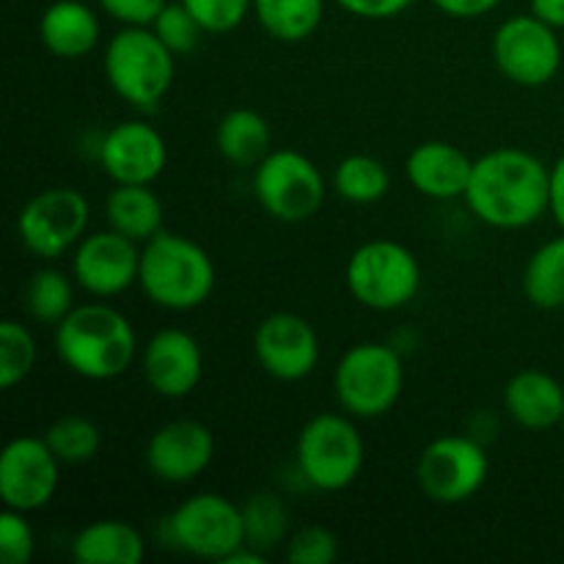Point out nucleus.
<instances>
[{"label":"nucleus","instance_id":"1","mask_svg":"<svg viewBox=\"0 0 564 564\" xmlns=\"http://www.w3.org/2000/svg\"><path fill=\"white\" fill-rule=\"evenodd\" d=\"M463 198L494 229H527L551 213V169L527 149H494L474 160Z\"/></svg>","mask_w":564,"mask_h":564},{"label":"nucleus","instance_id":"2","mask_svg":"<svg viewBox=\"0 0 564 564\" xmlns=\"http://www.w3.org/2000/svg\"><path fill=\"white\" fill-rule=\"evenodd\" d=\"M55 352L77 378L113 380L132 367L138 336L130 319L108 303H83L55 325Z\"/></svg>","mask_w":564,"mask_h":564},{"label":"nucleus","instance_id":"3","mask_svg":"<svg viewBox=\"0 0 564 564\" xmlns=\"http://www.w3.org/2000/svg\"><path fill=\"white\" fill-rule=\"evenodd\" d=\"M215 262L207 248L174 231H160L141 246L138 286L165 312H193L215 292Z\"/></svg>","mask_w":564,"mask_h":564},{"label":"nucleus","instance_id":"4","mask_svg":"<svg viewBox=\"0 0 564 564\" xmlns=\"http://www.w3.org/2000/svg\"><path fill=\"white\" fill-rule=\"evenodd\" d=\"M102 69L116 97L132 108L149 110L158 108L174 86L176 55L149 25H124L110 36Z\"/></svg>","mask_w":564,"mask_h":564},{"label":"nucleus","instance_id":"5","mask_svg":"<svg viewBox=\"0 0 564 564\" xmlns=\"http://www.w3.org/2000/svg\"><path fill=\"white\" fill-rule=\"evenodd\" d=\"M402 389H405L402 356L386 341H358L336 364V400L352 419L386 416L400 402Z\"/></svg>","mask_w":564,"mask_h":564},{"label":"nucleus","instance_id":"6","mask_svg":"<svg viewBox=\"0 0 564 564\" xmlns=\"http://www.w3.org/2000/svg\"><path fill=\"white\" fill-rule=\"evenodd\" d=\"M367 457L361 433L352 416L319 413L303 424L295 444V460L301 477L323 494H339L358 479Z\"/></svg>","mask_w":564,"mask_h":564},{"label":"nucleus","instance_id":"7","mask_svg":"<svg viewBox=\"0 0 564 564\" xmlns=\"http://www.w3.org/2000/svg\"><path fill=\"white\" fill-rule=\"evenodd\" d=\"M347 290L372 312H397L419 295L422 264L397 240H369L352 251L345 270Z\"/></svg>","mask_w":564,"mask_h":564},{"label":"nucleus","instance_id":"8","mask_svg":"<svg viewBox=\"0 0 564 564\" xmlns=\"http://www.w3.org/2000/svg\"><path fill=\"white\" fill-rule=\"evenodd\" d=\"M253 196L270 218L303 224L325 202V176L314 160L295 149H273L253 169Z\"/></svg>","mask_w":564,"mask_h":564},{"label":"nucleus","instance_id":"9","mask_svg":"<svg viewBox=\"0 0 564 564\" xmlns=\"http://www.w3.org/2000/svg\"><path fill=\"white\" fill-rule=\"evenodd\" d=\"M165 538L198 560L226 562L246 545L242 507L220 494H196L165 518Z\"/></svg>","mask_w":564,"mask_h":564},{"label":"nucleus","instance_id":"10","mask_svg":"<svg viewBox=\"0 0 564 564\" xmlns=\"http://www.w3.org/2000/svg\"><path fill=\"white\" fill-rule=\"evenodd\" d=\"M91 207L77 187H47L22 204L17 237L36 259L53 262L86 237Z\"/></svg>","mask_w":564,"mask_h":564},{"label":"nucleus","instance_id":"11","mask_svg":"<svg viewBox=\"0 0 564 564\" xmlns=\"http://www.w3.org/2000/svg\"><path fill=\"white\" fill-rule=\"evenodd\" d=\"M490 460L471 435H441L430 441L416 460V482L435 505H463L485 488Z\"/></svg>","mask_w":564,"mask_h":564},{"label":"nucleus","instance_id":"12","mask_svg":"<svg viewBox=\"0 0 564 564\" xmlns=\"http://www.w3.org/2000/svg\"><path fill=\"white\" fill-rule=\"evenodd\" d=\"M494 61L501 75L516 86H545L554 80L562 66L556 28L534 14L510 17L494 33Z\"/></svg>","mask_w":564,"mask_h":564},{"label":"nucleus","instance_id":"13","mask_svg":"<svg viewBox=\"0 0 564 564\" xmlns=\"http://www.w3.org/2000/svg\"><path fill=\"white\" fill-rule=\"evenodd\" d=\"M61 466L50 444L36 435H17L0 452V499L3 507L36 512L53 501Z\"/></svg>","mask_w":564,"mask_h":564},{"label":"nucleus","instance_id":"14","mask_svg":"<svg viewBox=\"0 0 564 564\" xmlns=\"http://www.w3.org/2000/svg\"><path fill=\"white\" fill-rule=\"evenodd\" d=\"M257 364L281 383L306 380L319 364V336L306 317L273 312L253 330Z\"/></svg>","mask_w":564,"mask_h":564},{"label":"nucleus","instance_id":"15","mask_svg":"<svg viewBox=\"0 0 564 564\" xmlns=\"http://www.w3.org/2000/svg\"><path fill=\"white\" fill-rule=\"evenodd\" d=\"M141 248L113 229L86 235L72 253V279L94 297H116L138 284Z\"/></svg>","mask_w":564,"mask_h":564},{"label":"nucleus","instance_id":"16","mask_svg":"<svg viewBox=\"0 0 564 564\" xmlns=\"http://www.w3.org/2000/svg\"><path fill=\"white\" fill-rule=\"evenodd\" d=\"M97 158L116 185H154L169 165V143L154 124L127 119L105 132Z\"/></svg>","mask_w":564,"mask_h":564},{"label":"nucleus","instance_id":"17","mask_svg":"<svg viewBox=\"0 0 564 564\" xmlns=\"http://www.w3.org/2000/svg\"><path fill=\"white\" fill-rule=\"evenodd\" d=\"M215 457V435L196 419H174L154 430L143 449L149 474L165 485H187L202 477Z\"/></svg>","mask_w":564,"mask_h":564},{"label":"nucleus","instance_id":"18","mask_svg":"<svg viewBox=\"0 0 564 564\" xmlns=\"http://www.w3.org/2000/svg\"><path fill=\"white\" fill-rule=\"evenodd\" d=\"M141 372L149 389L165 400L193 394L204 378V352L193 334L182 328H163L143 345Z\"/></svg>","mask_w":564,"mask_h":564},{"label":"nucleus","instance_id":"19","mask_svg":"<svg viewBox=\"0 0 564 564\" xmlns=\"http://www.w3.org/2000/svg\"><path fill=\"white\" fill-rule=\"evenodd\" d=\"M474 160L449 141H424L411 149L405 160V176L413 191L435 202L463 198L471 182Z\"/></svg>","mask_w":564,"mask_h":564},{"label":"nucleus","instance_id":"20","mask_svg":"<svg viewBox=\"0 0 564 564\" xmlns=\"http://www.w3.org/2000/svg\"><path fill=\"white\" fill-rule=\"evenodd\" d=\"M505 411L518 427L543 433L564 419V386L543 369H523L505 386Z\"/></svg>","mask_w":564,"mask_h":564},{"label":"nucleus","instance_id":"21","mask_svg":"<svg viewBox=\"0 0 564 564\" xmlns=\"http://www.w3.org/2000/svg\"><path fill=\"white\" fill-rule=\"evenodd\" d=\"M102 36L97 11L83 0H55L39 17V39L58 58L77 61L91 53Z\"/></svg>","mask_w":564,"mask_h":564},{"label":"nucleus","instance_id":"22","mask_svg":"<svg viewBox=\"0 0 564 564\" xmlns=\"http://www.w3.org/2000/svg\"><path fill=\"white\" fill-rule=\"evenodd\" d=\"M143 556V534L119 518L86 523L72 540V560L77 564H141Z\"/></svg>","mask_w":564,"mask_h":564},{"label":"nucleus","instance_id":"23","mask_svg":"<svg viewBox=\"0 0 564 564\" xmlns=\"http://www.w3.org/2000/svg\"><path fill=\"white\" fill-rule=\"evenodd\" d=\"M105 220L138 246L163 231L165 209L152 185H116L105 198Z\"/></svg>","mask_w":564,"mask_h":564},{"label":"nucleus","instance_id":"24","mask_svg":"<svg viewBox=\"0 0 564 564\" xmlns=\"http://www.w3.org/2000/svg\"><path fill=\"white\" fill-rule=\"evenodd\" d=\"M270 124L262 113L251 108H235L215 127V147L226 163L237 169H257L270 149Z\"/></svg>","mask_w":564,"mask_h":564},{"label":"nucleus","instance_id":"25","mask_svg":"<svg viewBox=\"0 0 564 564\" xmlns=\"http://www.w3.org/2000/svg\"><path fill=\"white\" fill-rule=\"evenodd\" d=\"M253 17L275 42L297 44L314 36L325 17V0H253Z\"/></svg>","mask_w":564,"mask_h":564},{"label":"nucleus","instance_id":"26","mask_svg":"<svg viewBox=\"0 0 564 564\" xmlns=\"http://www.w3.org/2000/svg\"><path fill=\"white\" fill-rule=\"evenodd\" d=\"M242 529L246 545L268 556L290 540V510L273 490H257L242 501Z\"/></svg>","mask_w":564,"mask_h":564},{"label":"nucleus","instance_id":"27","mask_svg":"<svg viewBox=\"0 0 564 564\" xmlns=\"http://www.w3.org/2000/svg\"><path fill=\"white\" fill-rule=\"evenodd\" d=\"M523 295L545 312L564 308V235L543 242L529 257L523 270Z\"/></svg>","mask_w":564,"mask_h":564},{"label":"nucleus","instance_id":"28","mask_svg":"<svg viewBox=\"0 0 564 564\" xmlns=\"http://www.w3.org/2000/svg\"><path fill=\"white\" fill-rule=\"evenodd\" d=\"M22 301H25V312L31 314V319L55 328L75 308V286L64 270L39 268L28 279Z\"/></svg>","mask_w":564,"mask_h":564},{"label":"nucleus","instance_id":"29","mask_svg":"<svg viewBox=\"0 0 564 564\" xmlns=\"http://www.w3.org/2000/svg\"><path fill=\"white\" fill-rule=\"evenodd\" d=\"M391 174L372 154H350L334 171V191L350 204H375L389 193Z\"/></svg>","mask_w":564,"mask_h":564},{"label":"nucleus","instance_id":"30","mask_svg":"<svg viewBox=\"0 0 564 564\" xmlns=\"http://www.w3.org/2000/svg\"><path fill=\"white\" fill-rule=\"evenodd\" d=\"M44 441L64 466H83V463H91L102 449V430L88 416L69 413L50 424Z\"/></svg>","mask_w":564,"mask_h":564},{"label":"nucleus","instance_id":"31","mask_svg":"<svg viewBox=\"0 0 564 564\" xmlns=\"http://www.w3.org/2000/svg\"><path fill=\"white\" fill-rule=\"evenodd\" d=\"M39 347L31 328L20 319H3L0 323V386L6 391L28 378L36 367Z\"/></svg>","mask_w":564,"mask_h":564},{"label":"nucleus","instance_id":"32","mask_svg":"<svg viewBox=\"0 0 564 564\" xmlns=\"http://www.w3.org/2000/svg\"><path fill=\"white\" fill-rule=\"evenodd\" d=\"M149 28L158 33L160 42H163L174 55L193 53L204 36V28L198 25V20L187 11V6L182 3V0H176V3L169 0Z\"/></svg>","mask_w":564,"mask_h":564},{"label":"nucleus","instance_id":"33","mask_svg":"<svg viewBox=\"0 0 564 564\" xmlns=\"http://www.w3.org/2000/svg\"><path fill=\"white\" fill-rule=\"evenodd\" d=\"M36 554V532H33L28 512L3 507L0 512V562L28 564Z\"/></svg>","mask_w":564,"mask_h":564},{"label":"nucleus","instance_id":"34","mask_svg":"<svg viewBox=\"0 0 564 564\" xmlns=\"http://www.w3.org/2000/svg\"><path fill=\"white\" fill-rule=\"evenodd\" d=\"M339 556V540L325 527H303L290 534L284 560L292 564H330Z\"/></svg>","mask_w":564,"mask_h":564},{"label":"nucleus","instance_id":"35","mask_svg":"<svg viewBox=\"0 0 564 564\" xmlns=\"http://www.w3.org/2000/svg\"><path fill=\"white\" fill-rule=\"evenodd\" d=\"M204 33H229L253 14V0H182Z\"/></svg>","mask_w":564,"mask_h":564},{"label":"nucleus","instance_id":"36","mask_svg":"<svg viewBox=\"0 0 564 564\" xmlns=\"http://www.w3.org/2000/svg\"><path fill=\"white\" fill-rule=\"evenodd\" d=\"M97 3L121 25H152L169 0H97Z\"/></svg>","mask_w":564,"mask_h":564},{"label":"nucleus","instance_id":"37","mask_svg":"<svg viewBox=\"0 0 564 564\" xmlns=\"http://www.w3.org/2000/svg\"><path fill=\"white\" fill-rule=\"evenodd\" d=\"M334 3L358 20H391L411 9L416 0H334Z\"/></svg>","mask_w":564,"mask_h":564},{"label":"nucleus","instance_id":"38","mask_svg":"<svg viewBox=\"0 0 564 564\" xmlns=\"http://www.w3.org/2000/svg\"><path fill=\"white\" fill-rule=\"evenodd\" d=\"M446 17L455 20H477V17L488 14V11L499 9L505 0H433Z\"/></svg>","mask_w":564,"mask_h":564},{"label":"nucleus","instance_id":"39","mask_svg":"<svg viewBox=\"0 0 564 564\" xmlns=\"http://www.w3.org/2000/svg\"><path fill=\"white\" fill-rule=\"evenodd\" d=\"M551 215L564 229V154L551 165Z\"/></svg>","mask_w":564,"mask_h":564},{"label":"nucleus","instance_id":"40","mask_svg":"<svg viewBox=\"0 0 564 564\" xmlns=\"http://www.w3.org/2000/svg\"><path fill=\"white\" fill-rule=\"evenodd\" d=\"M532 14L551 28H564V0H532Z\"/></svg>","mask_w":564,"mask_h":564}]
</instances>
